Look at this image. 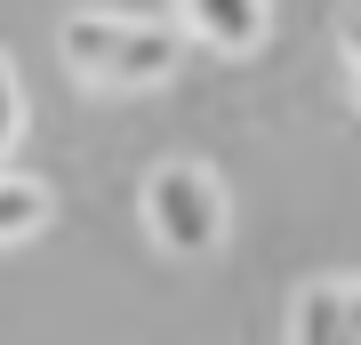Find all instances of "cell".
<instances>
[{"label": "cell", "instance_id": "obj_3", "mask_svg": "<svg viewBox=\"0 0 361 345\" xmlns=\"http://www.w3.org/2000/svg\"><path fill=\"white\" fill-rule=\"evenodd\" d=\"M273 8L265 0H177V32L201 40V49H225V56H249L265 40Z\"/></svg>", "mask_w": 361, "mask_h": 345}, {"label": "cell", "instance_id": "obj_5", "mask_svg": "<svg viewBox=\"0 0 361 345\" xmlns=\"http://www.w3.org/2000/svg\"><path fill=\"white\" fill-rule=\"evenodd\" d=\"M40 225H49V185H40V177H8V169H0V249L32 241Z\"/></svg>", "mask_w": 361, "mask_h": 345}, {"label": "cell", "instance_id": "obj_2", "mask_svg": "<svg viewBox=\"0 0 361 345\" xmlns=\"http://www.w3.org/2000/svg\"><path fill=\"white\" fill-rule=\"evenodd\" d=\"M145 233L169 257H209L225 241V185L201 161H161L145 177Z\"/></svg>", "mask_w": 361, "mask_h": 345}, {"label": "cell", "instance_id": "obj_7", "mask_svg": "<svg viewBox=\"0 0 361 345\" xmlns=\"http://www.w3.org/2000/svg\"><path fill=\"white\" fill-rule=\"evenodd\" d=\"M16 128H25V89H16V73H8V56H0V161H8V145H16Z\"/></svg>", "mask_w": 361, "mask_h": 345}, {"label": "cell", "instance_id": "obj_6", "mask_svg": "<svg viewBox=\"0 0 361 345\" xmlns=\"http://www.w3.org/2000/svg\"><path fill=\"white\" fill-rule=\"evenodd\" d=\"M337 56H345V97H353V113H361V8L337 16Z\"/></svg>", "mask_w": 361, "mask_h": 345}, {"label": "cell", "instance_id": "obj_1", "mask_svg": "<svg viewBox=\"0 0 361 345\" xmlns=\"http://www.w3.org/2000/svg\"><path fill=\"white\" fill-rule=\"evenodd\" d=\"M56 56L80 89H161L169 73L185 64V32L177 25H153V16H129V8H73L56 25Z\"/></svg>", "mask_w": 361, "mask_h": 345}, {"label": "cell", "instance_id": "obj_4", "mask_svg": "<svg viewBox=\"0 0 361 345\" xmlns=\"http://www.w3.org/2000/svg\"><path fill=\"white\" fill-rule=\"evenodd\" d=\"M289 345H361V282H313V289H297Z\"/></svg>", "mask_w": 361, "mask_h": 345}]
</instances>
